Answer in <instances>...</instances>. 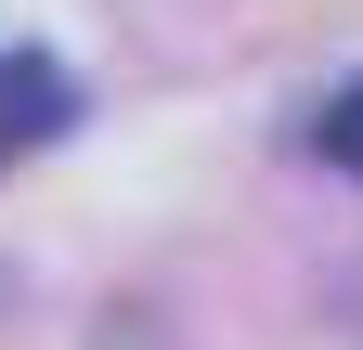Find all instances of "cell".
I'll list each match as a JSON object with an SVG mask.
<instances>
[{
	"label": "cell",
	"mask_w": 363,
	"mask_h": 350,
	"mask_svg": "<svg viewBox=\"0 0 363 350\" xmlns=\"http://www.w3.org/2000/svg\"><path fill=\"white\" fill-rule=\"evenodd\" d=\"M311 156L363 182V78H337V91H325V117H311Z\"/></svg>",
	"instance_id": "cell-2"
},
{
	"label": "cell",
	"mask_w": 363,
	"mask_h": 350,
	"mask_svg": "<svg viewBox=\"0 0 363 350\" xmlns=\"http://www.w3.org/2000/svg\"><path fill=\"white\" fill-rule=\"evenodd\" d=\"M78 130V78L52 52H0V156H39Z\"/></svg>",
	"instance_id": "cell-1"
}]
</instances>
